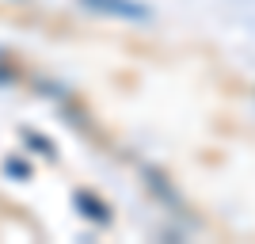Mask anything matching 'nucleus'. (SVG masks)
<instances>
[{
	"label": "nucleus",
	"mask_w": 255,
	"mask_h": 244,
	"mask_svg": "<svg viewBox=\"0 0 255 244\" xmlns=\"http://www.w3.org/2000/svg\"><path fill=\"white\" fill-rule=\"evenodd\" d=\"M88 4H99V8H107V11H122V15H133V19H141V15H145V8L126 4V0H88Z\"/></svg>",
	"instance_id": "f257e3e1"
}]
</instances>
